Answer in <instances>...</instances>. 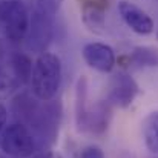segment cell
Segmentation results:
<instances>
[{
    "instance_id": "obj_1",
    "label": "cell",
    "mask_w": 158,
    "mask_h": 158,
    "mask_svg": "<svg viewBox=\"0 0 158 158\" xmlns=\"http://www.w3.org/2000/svg\"><path fill=\"white\" fill-rule=\"evenodd\" d=\"M11 112L17 123L25 124L32 132L39 152L49 151V148L55 144L63 117V106L60 100L52 98L42 102L34 97L31 91H22L12 98Z\"/></svg>"
},
{
    "instance_id": "obj_2",
    "label": "cell",
    "mask_w": 158,
    "mask_h": 158,
    "mask_svg": "<svg viewBox=\"0 0 158 158\" xmlns=\"http://www.w3.org/2000/svg\"><path fill=\"white\" fill-rule=\"evenodd\" d=\"M61 61L52 52L40 54L32 66L31 75V92L42 102L55 98L61 86Z\"/></svg>"
},
{
    "instance_id": "obj_3",
    "label": "cell",
    "mask_w": 158,
    "mask_h": 158,
    "mask_svg": "<svg viewBox=\"0 0 158 158\" xmlns=\"http://www.w3.org/2000/svg\"><path fill=\"white\" fill-rule=\"evenodd\" d=\"M29 26V12L23 0H0V35L9 45L25 40Z\"/></svg>"
},
{
    "instance_id": "obj_4",
    "label": "cell",
    "mask_w": 158,
    "mask_h": 158,
    "mask_svg": "<svg viewBox=\"0 0 158 158\" xmlns=\"http://www.w3.org/2000/svg\"><path fill=\"white\" fill-rule=\"evenodd\" d=\"M0 149L11 158H31L39 152L37 141L32 132L22 123L8 124L0 135Z\"/></svg>"
},
{
    "instance_id": "obj_5",
    "label": "cell",
    "mask_w": 158,
    "mask_h": 158,
    "mask_svg": "<svg viewBox=\"0 0 158 158\" xmlns=\"http://www.w3.org/2000/svg\"><path fill=\"white\" fill-rule=\"evenodd\" d=\"M54 17L46 15L40 9H34L29 15V26L25 37V48L29 52L43 54L46 52L54 37Z\"/></svg>"
},
{
    "instance_id": "obj_6",
    "label": "cell",
    "mask_w": 158,
    "mask_h": 158,
    "mask_svg": "<svg viewBox=\"0 0 158 158\" xmlns=\"http://www.w3.org/2000/svg\"><path fill=\"white\" fill-rule=\"evenodd\" d=\"M140 94V86L127 72H117L112 75L109 81V91L106 95V102L112 107L126 109L134 103L137 95Z\"/></svg>"
},
{
    "instance_id": "obj_7",
    "label": "cell",
    "mask_w": 158,
    "mask_h": 158,
    "mask_svg": "<svg viewBox=\"0 0 158 158\" xmlns=\"http://www.w3.org/2000/svg\"><path fill=\"white\" fill-rule=\"evenodd\" d=\"M0 61L5 64V68H6V71H8V74H9V77L14 81L17 89L23 88L25 85H28L31 81L34 63H32V60L28 54L12 49Z\"/></svg>"
},
{
    "instance_id": "obj_8",
    "label": "cell",
    "mask_w": 158,
    "mask_h": 158,
    "mask_svg": "<svg viewBox=\"0 0 158 158\" xmlns=\"http://www.w3.org/2000/svg\"><path fill=\"white\" fill-rule=\"evenodd\" d=\"M83 58L86 61V64L98 72L107 74L115 68L117 58L114 49L102 42H91L88 45H85L83 48Z\"/></svg>"
},
{
    "instance_id": "obj_9",
    "label": "cell",
    "mask_w": 158,
    "mask_h": 158,
    "mask_svg": "<svg viewBox=\"0 0 158 158\" xmlns=\"http://www.w3.org/2000/svg\"><path fill=\"white\" fill-rule=\"evenodd\" d=\"M118 12L123 19V22L135 32L140 35H148L154 31V20L144 12L140 6H137L132 2L127 0H120L118 2Z\"/></svg>"
},
{
    "instance_id": "obj_10",
    "label": "cell",
    "mask_w": 158,
    "mask_h": 158,
    "mask_svg": "<svg viewBox=\"0 0 158 158\" xmlns=\"http://www.w3.org/2000/svg\"><path fill=\"white\" fill-rule=\"evenodd\" d=\"M81 20L85 26L94 34H103L106 29V9L109 0H80Z\"/></svg>"
},
{
    "instance_id": "obj_11",
    "label": "cell",
    "mask_w": 158,
    "mask_h": 158,
    "mask_svg": "<svg viewBox=\"0 0 158 158\" xmlns=\"http://www.w3.org/2000/svg\"><path fill=\"white\" fill-rule=\"evenodd\" d=\"M112 120V106L106 100H102L98 103L88 107V115L85 121V132H91L92 135L102 137L107 132V127Z\"/></svg>"
},
{
    "instance_id": "obj_12",
    "label": "cell",
    "mask_w": 158,
    "mask_h": 158,
    "mask_svg": "<svg viewBox=\"0 0 158 158\" xmlns=\"http://www.w3.org/2000/svg\"><path fill=\"white\" fill-rule=\"evenodd\" d=\"M86 115H88V78L81 75L75 83V105H74L75 126L78 132H85Z\"/></svg>"
},
{
    "instance_id": "obj_13",
    "label": "cell",
    "mask_w": 158,
    "mask_h": 158,
    "mask_svg": "<svg viewBox=\"0 0 158 158\" xmlns=\"http://www.w3.org/2000/svg\"><path fill=\"white\" fill-rule=\"evenodd\" d=\"M141 132L146 148L152 154H158V110H152L146 115L141 123Z\"/></svg>"
},
{
    "instance_id": "obj_14",
    "label": "cell",
    "mask_w": 158,
    "mask_h": 158,
    "mask_svg": "<svg viewBox=\"0 0 158 158\" xmlns=\"http://www.w3.org/2000/svg\"><path fill=\"white\" fill-rule=\"evenodd\" d=\"M129 61L140 68H158V49L152 46H135L129 55Z\"/></svg>"
},
{
    "instance_id": "obj_15",
    "label": "cell",
    "mask_w": 158,
    "mask_h": 158,
    "mask_svg": "<svg viewBox=\"0 0 158 158\" xmlns=\"http://www.w3.org/2000/svg\"><path fill=\"white\" fill-rule=\"evenodd\" d=\"M14 91H17V88H15L14 81L11 80L5 64L0 61V100L8 98Z\"/></svg>"
},
{
    "instance_id": "obj_16",
    "label": "cell",
    "mask_w": 158,
    "mask_h": 158,
    "mask_svg": "<svg viewBox=\"0 0 158 158\" xmlns=\"http://www.w3.org/2000/svg\"><path fill=\"white\" fill-rule=\"evenodd\" d=\"M61 3H63V0H37V6L35 8L40 9L42 12H45L46 15L54 17L58 12Z\"/></svg>"
},
{
    "instance_id": "obj_17",
    "label": "cell",
    "mask_w": 158,
    "mask_h": 158,
    "mask_svg": "<svg viewBox=\"0 0 158 158\" xmlns=\"http://www.w3.org/2000/svg\"><path fill=\"white\" fill-rule=\"evenodd\" d=\"M80 158H106V157H105V152L98 146L91 144V146H86V148L81 149Z\"/></svg>"
},
{
    "instance_id": "obj_18",
    "label": "cell",
    "mask_w": 158,
    "mask_h": 158,
    "mask_svg": "<svg viewBox=\"0 0 158 158\" xmlns=\"http://www.w3.org/2000/svg\"><path fill=\"white\" fill-rule=\"evenodd\" d=\"M6 121H8V109L0 102V135H2L3 129L6 127Z\"/></svg>"
},
{
    "instance_id": "obj_19",
    "label": "cell",
    "mask_w": 158,
    "mask_h": 158,
    "mask_svg": "<svg viewBox=\"0 0 158 158\" xmlns=\"http://www.w3.org/2000/svg\"><path fill=\"white\" fill-rule=\"evenodd\" d=\"M31 158H63L58 152H54V151H40V152H35Z\"/></svg>"
},
{
    "instance_id": "obj_20",
    "label": "cell",
    "mask_w": 158,
    "mask_h": 158,
    "mask_svg": "<svg viewBox=\"0 0 158 158\" xmlns=\"http://www.w3.org/2000/svg\"><path fill=\"white\" fill-rule=\"evenodd\" d=\"M123 158H135V157H134V155H131V154H124Z\"/></svg>"
},
{
    "instance_id": "obj_21",
    "label": "cell",
    "mask_w": 158,
    "mask_h": 158,
    "mask_svg": "<svg viewBox=\"0 0 158 158\" xmlns=\"http://www.w3.org/2000/svg\"><path fill=\"white\" fill-rule=\"evenodd\" d=\"M157 40H158V28H157Z\"/></svg>"
},
{
    "instance_id": "obj_22",
    "label": "cell",
    "mask_w": 158,
    "mask_h": 158,
    "mask_svg": "<svg viewBox=\"0 0 158 158\" xmlns=\"http://www.w3.org/2000/svg\"><path fill=\"white\" fill-rule=\"evenodd\" d=\"M154 2H158V0H154Z\"/></svg>"
}]
</instances>
